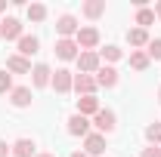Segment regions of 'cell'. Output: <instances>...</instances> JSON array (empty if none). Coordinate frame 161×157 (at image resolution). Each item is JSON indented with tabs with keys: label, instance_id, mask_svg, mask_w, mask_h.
I'll return each instance as SVG.
<instances>
[{
	"label": "cell",
	"instance_id": "1",
	"mask_svg": "<svg viewBox=\"0 0 161 157\" xmlns=\"http://www.w3.org/2000/svg\"><path fill=\"white\" fill-rule=\"evenodd\" d=\"M93 126L99 129L102 136H105V133H115V126H118V117H115V111H108V108H99V111H96V117H93Z\"/></svg>",
	"mask_w": 161,
	"mask_h": 157
},
{
	"label": "cell",
	"instance_id": "2",
	"mask_svg": "<svg viewBox=\"0 0 161 157\" xmlns=\"http://www.w3.org/2000/svg\"><path fill=\"white\" fill-rule=\"evenodd\" d=\"M102 151H105V136L102 133H90L84 139V154L87 157H99Z\"/></svg>",
	"mask_w": 161,
	"mask_h": 157
},
{
	"label": "cell",
	"instance_id": "3",
	"mask_svg": "<svg viewBox=\"0 0 161 157\" xmlns=\"http://www.w3.org/2000/svg\"><path fill=\"white\" fill-rule=\"evenodd\" d=\"M75 37H78V46H84L87 53H93V46L99 43V31L96 28H78Z\"/></svg>",
	"mask_w": 161,
	"mask_h": 157
},
{
	"label": "cell",
	"instance_id": "4",
	"mask_svg": "<svg viewBox=\"0 0 161 157\" xmlns=\"http://www.w3.org/2000/svg\"><path fill=\"white\" fill-rule=\"evenodd\" d=\"M68 133H71V136H90V120L84 117V114H71V117H68Z\"/></svg>",
	"mask_w": 161,
	"mask_h": 157
},
{
	"label": "cell",
	"instance_id": "5",
	"mask_svg": "<svg viewBox=\"0 0 161 157\" xmlns=\"http://www.w3.org/2000/svg\"><path fill=\"white\" fill-rule=\"evenodd\" d=\"M56 31L62 34V40H71V34H78V19L75 16H59V22H56Z\"/></svg>",
	"mask_w": 161,
	"mask_h": 157
},
{
	"label": "cell",
	"instance_id": "6",
	"mask_svg": "<svg viewBox=\"0 0 161 157\" xmlns=\"http://www.w3.org/2000/svg\"><path fill=\"white\" fill-rule=\"evenodd\" d=\"M0 37L3 40H19L22 37V22L19 19H3L0 22Z\"/></svg>",
	"mask_w": 161,
	"mask_h": 157
},
{
	"label": "cell",
	"instance_id": "7",
	"mask_svg": "<svg viewBox=\"0 0 161 157\" xmlns=\"http://www.w3.org/2000/svg\"><path fill=\"white\" fill-rule=\"evenodd\" d=\"M56 56L62 62L78 59V40H56Z\"/></svg>",
	"mask_w": 161,
	"mask_h": 157
},
{
	"label": "cell",
	"instance_id": "8",
	"mask_svg": "<svg viewBox=\"0 0 161 157\" xmlns=\"http://www.w3.org/2000/svg\"><path fill=\"white\" fill-rule=\"evenodd\" d=\"M78 68H80V74L99 71V56H96V53H80L78 56Z\"/></svg>",
	"mask_w": 161,
	"mask_h": 157
},
{
	"label": "cell",
	"instance_id": "9",
	"mask_svg": "<svg viewBox=\"0 0 161 157\" xmlns=\"http://www.w3.org/2000/svg\"><path fill=\"white\" fill-rule=\"evenodd\" d=\"M53 86H56V93H68V89L75 86V74H71V71H65V68L56 71V74H53Z\"/></svg>",
	"mask_w": 161,
	"mask_h": 157
},
{
	"label": "cell",
	"instance_id": "10",
	"mask_svg": "<svg viewBox=\"0 0 161 157\" xmlns=\"http://www.w3.org/2000/svg\"><path fill=\"white\" fill-rule=\"evenodd\" d=\"M96 111H99V99L96 96H80L78 99V114H84V117H96Z\"/></svg>",
	"mask_w": 161,
	"mask_h": 157
},
{
	"label": "cell",
	"instance_id": "11",
	"mask_svg": "<svg viewBox=\"0 0 161 157\" xmlns=\"http://www.w3.org/2000/svg\"><path fill=\"white\" fill-rule=\"evenodd\" d=\"M96 86H99V83H96V77H90V74H78V77H75V89L84 93V96H93Z\"/></svg>",
	"mask_w": 161,
	"mask_h": 157
},
{
	"label": "cell",
	"instance_id": "12",
	"mask_svg": "<svg viewBox=\"0 0 161 157\" xmlns=\"http://www.w3.org/2000/svg\"><path fill=\"white\" fill-rule=\"evenodd\" d=\"M96 83L105 86V89L118 86V71H115V68H99V71H96Z\"/></svg>",
	"mask_w": 161,
	"mask_h": 157
},
{
	"label": "cell",
	"instance_id": "13",
	"mask_svg": "<svg viewBox=\"0 0 161 157\" xmlns=\"http://www.w3.org/2000/svg\"><path fill=\"white\" fill-rule=\"evenodd\" d=\"M9 102H13L16 108H28V105H31V89H28V86H16V89L9 93Z\"/></svg>",
	"mask_w": 161,
	"mask_h": 157
},
{
	"label": "cell",
	"instance_id": "14",
	"mask_svg": "<svg viewBox=\"0 0 161 157\" xmlns=\"http://www.w3.org/2000/svg\"><path fill=\"white\" fill-rule=\"evenodd\" d=\"M6 71H16V74H31V62L22 59V56H9V59H6Z\"/></svg>",
	"mask_w": 161,
	"mask_h": 157
},
{
	"label": "cell",
	"instance_id": "15",
	"mask_svg": "<svg viewBox=\"0 0 161 157\" xmlns=\"http://www.w3.org/2000/svg\"><path fill=\"white\" fill-rule=\"evenodd\" d=\"M37 53V37H31V34H22L19 37V56H34Z\"/></svg>",
	"mask_w": 161,
	"mask_h": 157
},
{
	"label": "cell",
	"instance_id": "16",
	"mask_svg": "<svg viewBox=\"0 0 161 157\" xmlns=\"http://www.w3.org/2000/svg\"><path fill=\"white\" fill-rule=\"evenodd\" d=\"M13 154L16 157H34V142L31 139H16L13 142Z\"/></svg>",
	"mask_w": 161,
	"mask_h": 157
},
{
	"label": "cell",
	"instance_id": "17",
	"mask_svg": "<svg viewBox=\"0 0 161 157\" xmlns=\"http://www.w3.org/2000/svg\"><path fill=\"white\" fill-rule=\"evenodd\" d=\"M31 77H34V86H47V83H53V71L47 65H34Z\"/></svg>",
	"mask_w": 161,
	"mask_h": 157
},
{
	"label": "cell",
	"instance_id": "18",
	"mask_svg": "<svg viewBox=\"0 0 161 157\" xmlns=\"http://www.w3.org/2000/svg\"><path fill=\"white\" fill-rule=\"evenodd\" d=\"M102 13H105V0H87L84 3V16L87 19H99Z\"/></svg>",
	"mask_w": 161,
	"mask_h": 157
},
{
	"label": "cell",
	"instance_id": "19",
	"mask_svg": "<svg viewBox=\"0 0 161 157\" xmlns=\"http://www.w3.org/2000/svg\"><path fill=\"white\" fill-rule=\"evenodd\" d=\"M127 40H130V46H149V31L133 28V31H127Z\"/></svg>",
	"mask_w": 161,
	"mask_h": 157
},
{
	"label": "cell",
	"instance_id": "20",
	"mask_svg": "<svg viewBox=\"0 0 161 157\" xmlns=\"http://www.w3.org/2000/svg\"><path fill=\"white\" fill-rule=\"evenodd\" d=\"M149 56H146V53H130V68H133V71H146V68H149Z\"/></svg>",
	"mask_w": 161,
	"mask_h": 157
},
{
	"label": "cell",
	"instance_id": "21",
	"mask_svg": "<svg viewBox=\"0 0 161 157\" xmlns=\"http://www.w3.org/2000/svg\"><path fill=\"white\" fill-rule=\"evenodd\" d=\"M28 19L31 22H43L47 19V6H43V3H31V6H28Z\"/></svg>",
	"mask_w": 161,
	"mask_h": 157
},
{
	"label": "cell",
	"instance_id": "22",
	"mask_svg": "<svg viewBox=\"0 0 161 157\" xmlns=\"http://www.w3.org/2000/svg\"><path fill=\"white\" fill-rule=\"evenodd\" d=\"M152 22H155V13H152V9H146V6H140V13H136V25L146 28V25H152Z\"/></svg>",
	"mask_w": 161,
	"mask_h": 157
},
{
	"label": "cell",
	"instance_id": "23",
	"mask_svg": "<svg viewBox=\"0 0 161 157\" xmlns=\"http://www.w3.org/2000/svg\"><path fill=\"white\" fill-rule=\"evenodd\" d=\"M146 139H149L152 145H158L161 142V123H149V126H146Z\"/></svg>",
	"mask_w": 161,
	"mask_h": 157
},
{
	"label": "cell",
	"instance_id": "24",
	"mask_svg": "<svg viewBox=\"0 0 161 157\" xmlns=\"http://www.w3.org/2000/svg\"><path fill=\"white\" fill-rule=\"evenodd\" d=\"M146 56H149V59H155V62L161 59V37H158V40H149V49H146Z\"/></svg>",
	"mask_w": 161,
	"mask_h": 157
},
{
	"label": "cell",
	"instance_id": "25",
	"mask_svg": "<svg viewBox=\"0 0 161 157\" xmlns=\"http://www.w3.org/2000/svg\"><path fill=\"white\" fill-rule=\"evenodd\" d=\"M0 93H13V77L6 71H0Z\"/></svg>",
	"mask_w": 161,
	"mask_h": 157
},
{
	"label": "cell",
	"instance_id": "26",
	"mask_svg": "<svg viewBox=\"0 0 161 157\" xmlns=\"http://www.w3.org/2000/svg\"><path fill=\"white\" fill-rule=\"evenodd\" d=\"M102 56H105V59H108V62H118L121 56H124V53H121L118 46H105V49H102Z\"/></svg>",
	"mask_w": 161,
	"mask_h": 157
},
{
	"label": "cell",
	"instance_id": "27",
	"mask_svg": "<svg viewBox=\"0 0 161 157\" xmlns=\"http://www.w3.org/2000/svg\"><path fill=\"white\" fill-rule=\"evenodd\" d=\"M142 157H161V148H155V145L152 148H142Z\"/></svg>",
	"mask_w": 161,
	"mask_h": 157
},
{
	"label": "cell",
	"instance_id": "28",
	"mask_svg": "<svg viewBox=\"0 0 161 157\" xmlns=\"http://www.w3.org/2000/svg\"><path fill=\"white\" fill-rule=\"evenodd\" d=\"M9 151H13V145H6V142L0 139V157H6V154H9Z\"/></svg>",
	"mask_w": 161,
	"mask_h": 157
},
{
	"label": "cell",
	"instance_id": "29",
	"mask_svg": "<svg viewBox=\"0 0 161 157\" xmlns=\"http://www.w3.org/2000/svg\"><path fill=\"white\" fill-rule=\"evenodd\" d=\"M155 16H158V19H161V3H158V6H155Z\"/></svg>",
	"mask_w": 161,
	"mask_h": 157
},
{
	"label": "cell",
	"instance_id": "30",
	"mask_svg": "<svg viewBox=\"0 0 161 157\" xmlns=\"http://www.w3.org/2000/svg\"><path fill=\"white\" fill-rule=\"evenodd\" d=\"M71 157H87V154H84V151H75V154H71Z\"/></svg>",
	"mask_w": 161,
	"mask_h": 157
},
{
	"label": "cell",
	"instance_id": "31",
	"mask_svg": "<svg viewBox=\"0 0 161 157\" xmlns=\"http://www.w3.org/2000/svg\"><path fill=\"white\" fill-rule=\"evenodd\" d=\"M3 9H6V0H0V13H3Z\"/></svg>",
	"mask_w": 161,
	"mask_h": 157
},
{
	"label": "cell",
	"instance_id": "32",
	"mask_svg": "<svg viewBox=\"0 0 161 157\" xmlns=\"http://www.w3.org/2000/svg\"><path fill=\"white\" fill-rule=\"evenodd\" d=\"M37 157H56V154H37Z\"/></svg>",
	"mask_w": 161,
	"mask_h": 157
},
{
	"label": "cell",
	"instance_id": "33",
	"mask_svg": "<svg viewBox=\"0 0 161 157\" xmlns=\"http://www.w3.org/2000/svg\"><path fill=\"white\" fill-rule=\"evenodd\" d=\"M158 102H161V89H158Z\"/></svg>",
	"mask_w": 161,
	"mask_h": 157
}]
</instances>
